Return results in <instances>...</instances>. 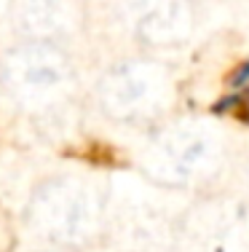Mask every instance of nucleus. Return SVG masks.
Returning <instances> with one entry per match:
<instances>
[{
	"instance_id": "f257e3e1",
	"label": "nucleus",
	"mask_w": 249,
	"mask_h": 252,
	"mask_svg": "<svg viewBox=\"0 0 249 252\" xmlns=\"http://www.w3.org/2000/svg\"><path fill=\"white\" fill-rule=\"evenodd\" d=\"M0 86L14 105L46 113L75 89V67L54 40H19L0 54Z\"/></svg>"
},
{
	"instance_id": "f03ea898",
	"label": "nucleus",
	"mask_w": 249,
	"mask_h": 252,
	"mask_svg": "<svg viewBox=\"0 0 249 252\" xmlns=\"http://www.w3.org/2000/svg\"><path fill=\"white\" fill-rule=\"evenodd\" d=\"M27 225L43 242L78 247L97 228V204L83 180L56 177L32 193L27 204Z\"/></svg>"
},
{
	"instance_id": "7ed1b4c3",
	"label": "nucleus",
	"mask_w": 249,
	"mask_h": 252,
	"mask_svg": "<svg viewBox=\"0 0 249 252\" xmlns=\"http://www.w3.org/2000/svg\"><path fill=\"white\" fill-rule=\"evenodd\" d=\"M81 22L78 0H16L14 25L29 40H56Z\"/></svg>"
},
{
	"instance_id": "20e7f679",
	"label": "nucleus",
	"mask_w": 249,
	"mask_h": 252,
	"mask_svg": "<svg viewBox=\"0 0 249 252\" xmlns=\"http://www.w3.org/2000/svg\"><path fill=\"white\" fill-rule=\"evenodd\" d=\"M212 113L215 116H230L236 121H241L244 126H249V86L244 89H236L233 94L217 99L212 105Z\"/></svg>"
},
{
	"instance_id": "39448f33",
	"label": "nucleus",
	"mask_w": 249,
	"mask_h": 252,
	"mask_svg": "<svg viewBox=\"0 0 249 252\" xmlns=\"http://www.w3.org/2000/svg\"><path fill=\"white\" fill-rule=\"evenodd\" d=\"M225 86L228 89H244L249 86V59H241V62H236L233 67L228 70V75H225Z\"/></svg>"
}]
</instances>
